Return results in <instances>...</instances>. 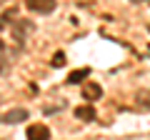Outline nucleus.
Returning a JSON list of instances; mask_svg holds the SVG:
<instances>
[{
    "mask_svg": "<svg viewBox=\"0 0 150 140\" xmlns=\"http://www.w3.org/2000/svg\"><path fill=\"white\" fill-rule=\"evenodd\" d=\"M28 118H30V113H28L25 108H13V110H8L0 120L8 123V125H18V123H23V120H28Z\"/></svg>",
    "mask_w": 150,
    "mask_h": 140,
    "instance_id": "nucleus-1",
    "label": "nucleus"
},
{
    "mask_svg": "<svg viewBox=\"0 0 150 140\" xmlns=\"http://www.w3.org/2000/svg\"><path fill=\"white\" fill-rule=\"evenodd\" d=\"M25 138L28 140H50V128H48V125H43V123H35V125L28 128Z\"/></svg>",
    "mask_w": 150,
    "mask_h": 140,
    "instance_id": "nucleus-2",
    "label": "nucleus"
},
{
    "mask_svg": "<svg viewBox=\"0 0 150 140\" xmlns=\"http://www.w3.org/2000/svg\"><path fill=\"white\" fill-rule=\"evenodd\" d=\"M33 28H35V25H33L30 20H18L15 25H13V38H15L18 43H23L25 35H30V33H33Z\"/></svg>",
    "mask_w": 150,
    "mask_h": 140,
    "instance_id": "nucleus-3",
    "label": "nucleus"
},
{
    "mask_svg": "<svg viewBox=\"0 0 150 140\" xmlns=\"http://www.w3.org/2000/svg\"><path fill=\"white\" fill-rule=\"evenodd\" d=\"M25 5L35 13H50L55 10V0H25Z\"/></svg>",
    "mask_w": 150,
    "mask_h": 140,
    "instance_id": "nucleus-4",
    "label": "nucleus"
},
{
    "mask_svg": "<svg viewBox=\"0 0 150 140\" xmlns=\"http://www.w3.org/2000/svg\"><path fill=\"white\" fill-rule=\"evenodd\" d=\"M75 118L90 123V120H95V108H93V105H78V108H75Z\"/></svg>",
    "mask_w": 150,
    "mask_h": 140,
    "instance_id": "nucleus-5",
    "label": "nucleus"
},
{
    "mask_svg": "<svg viewBox=\"0 0 150 140\" xmlns=\"http://www.w3.org/2000/svg\"><path fill=\"white\" fill-rule=\"evenodd\" d=\"M100 95H103V88L98 85V83H88V85L83 88V98H85V100H100Z\"/></svg>",
    "mask_w": 150,
    "mask_h": 140,
    "instance_id": "nucleus-6",
    "label": "nucleus"
},
{
    "mask_svg": "<svg viewBox=\"0 0 150 140\" xmlns=\"http://www.w3.org/2000/svg\"><path fill=\"white\" fill-rule=\"evenodd\" d=\"M85 78H90V68H78V70H73L68 75V83L70 85H78V83H83Z\"/></svg>",
    "mask_w": 150,
    "mask_h": 140,
    "instance_id": "nucleus-7",
    "label": "nucleus"
},
{
    "mask_svg": "<svg viewBox=\"0 0 150 140\" xmlns=\"http://www.w3.org/2000/svg\"><path fill=\"white\" fill-rule=\"evenodd\" d=\"M135 100H138L140 108L150 110V90H138V95H135Z\"/></svg>",
    "mask_w": 150,
    "mask_h": 140,
    "instance_id": "nucleus-8",
    "label": "nucleus"
},
{
    "mask_svg": "<svg viewBox=\"0 0 150 140\" xmlns=\"http://www.w3.org/2000/svg\"><path fill=\"white\" fill-rule=\"evenodd\" d=\"M65 65V53H55L53 55V68H63Z\"/></svg>",
    "mask_w": 150,
    "mask_h": 140,
    "instance_id": "nucleus-9",
    "label": "nucleus"
},
{
    "mask_svg": "<svg viewBox=\"0 0 150 140\" xmlns=\"http://www.w3.org/2000/svg\"><path fill=\"white\" fill-rule=\"evenodd\" d=\"M130 3H145V0H130Z\"/></svg>",
    "mask_w": 150,
    "mask_h": 140,
    "instance_id": "nucleus-10",
    "label": "nucleus"
}]
</instances>
